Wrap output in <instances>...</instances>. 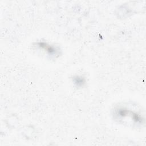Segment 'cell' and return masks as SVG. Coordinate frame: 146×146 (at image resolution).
I'll list each match as a JSON object with an SVG mask.
<instances>
[{
  "label": "cell",
  "instance_id": "obj_1",
  "mask_svg": "<svg viewBox=\"0 0 146 146\" xmlns=\"http://www.w3.org/2000/svg\"><path fill=\"white\" fill-rule=\"evenodd\" d=\"M38 44L40 47L44 49L50 54H55L57 52V50L55 47L48 44L46 43L39 42L38 43Z\"/></svg>",
  "mask_w": 146,
  "mask_h": 146
}]
</instances>
